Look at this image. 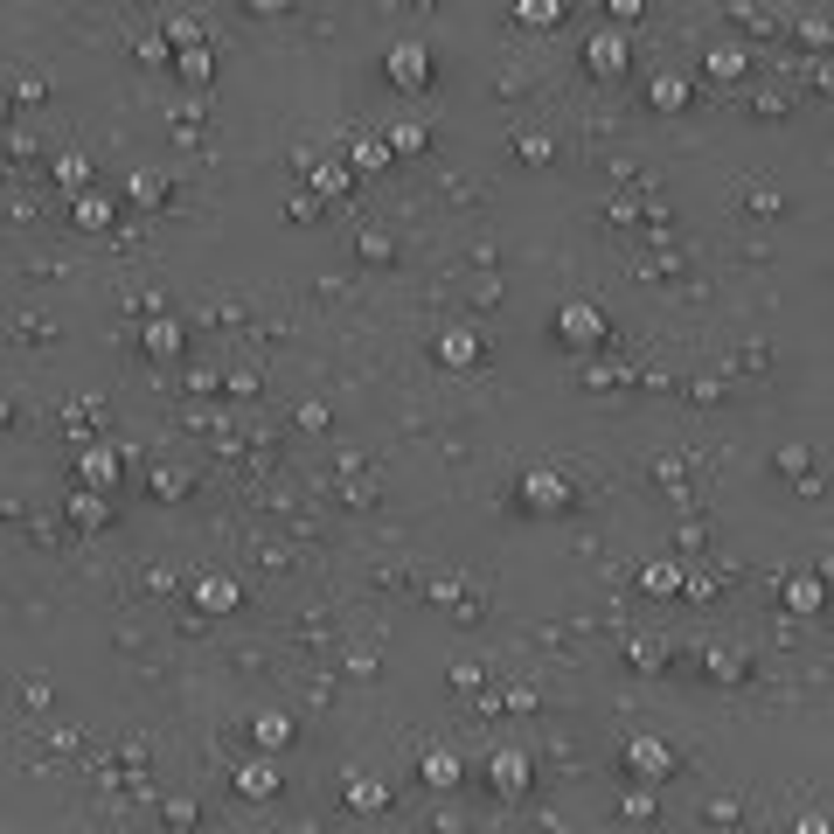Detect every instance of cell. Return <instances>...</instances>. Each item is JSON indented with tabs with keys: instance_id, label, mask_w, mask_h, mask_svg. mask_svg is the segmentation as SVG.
<instances>
[{
	"instance_id": "cell-17",
	"label": "cell",
	"mask_w": 834,
	"mask_h": 834,
	"mask_svg": "<svg viewBox=\"0 0 834 834\" xmlns=\"http://www.w3.org/2000/svg\"><path fill=\"white\" fill-rule=\"evenodd\" d=\"M424 779H431V786H459V758H452V751H431V758H424Z\"/></svg>"
},
{
	"instance_id": "cell-5",
	"label": "cell",
	"mask_w": 834,
	"mask_h": 834,
	"mask_svg": "<svg viewBox=\"0 0 834 834\" xmlns=\"http://www.w3.org/2000/svg\"><path fill=\"white\" fill-rule=\"evenodd\" d=\"M584 63H591L598 77H619V70H626V35H619V28H605V35H591V49H584Z\"/></svg>"
},
{
	"instance_id": "cell-2",
	"label": "cell",
	"mask_w": 834,
	"mask_h": 834,
	"mask_svg": "<svg viewBox=\"0 0 834 834\" xmlns=\"http://www.w3.org/2000/svg\"><path fill=\"white\" fill-rule=\"evenodd\" d=\"M487 786L508 793V800H522V793H529V758H522V751H494V758H487Z\"/></svg>"
},
{
	"instance_id": "cell-31",
	"label": "cell",
	"mask_w": 834,
	"mask_h": 834,
	"mask_svg": "<svg viewBox=\"0 0 834 834\" xmlns=\"http://www.w3.org/2000/svg\"><path fill=\"white\" fill-rule=\"evenodd\" d=\"M0 424H7V404H0Z\"/></svg>"
},
{
	"instance_id": "cell-23",
	"label": "cell",
	"mask_w": 834,
	"mask_h": 834,
	"mask_svg": "<svg viewBox=\"0 0 834 834\" xmlns=\"http://www.w3.org/2000/svg\"><path fill=\"white\" fill-rule=\"evenodd\" d=\"M390 153H424V126H390Z\"/></svg>"
},
{
	"instance_id": "cell-24",
	"label": "cell",
	"mask_w": 834,
	"mask_h": 834,
	"mask_svg": "<svg viewBox=\"0 0 834 834\" xmlns=\"http://www.w3.org/2000/svg\"><path fill=\"white\" fill-rule=\"evenodd\" d=\"M515 14H522V21H536V28H543V21H556V0H515Z\"/></svg>"
},
{
	"instance_id": "cell-1",
	"label": "cell",
	"mask_w": 834,
	"mask_h": 834,
	"mask_svg": "<svg viewBox=\"0 0 834 834\" xmlns=\"http://www.w3.org/2000/svg\"><path fill=\"white\" fill-rule=\"evenodd\" d=\"M383 77H390L397 91H424V84H431V56H424L417 42H397V49L383 56Z\"/></svg>"
},
{
	"instance_id": "cell-10",
	"label": "cell",
	"mask_w": 834,
	"mask_h": 834,
	"mask_svg": "<svg viewBox=\"0 0 834 834\" xmlns=\"http://www.w3.org/2000/svg\"><path fill=\"white\" fill-rule=\"evenodd\" d=\"M195 605H202V612H230V605H237V584H230V577H202V584H195Z\"/></svg>"
},
{
	"instance_id": "cell-8",
	"label": "cell",
	"mask_w": 834,
	"mask_h": 834,
	"mask_svg": "<svg viewBox=\"0 0 834 834\" xmlns=\"http://www.w3.org/2000/svg\"><path fill=\"white\" fill-rule=\"evenodd\" d=\"M626 765H633V772H640V779H661V772H668V765H675V758H668V744H654V737H640V744H633V751H626Z\"/></svg>"
},
{
	"instance_id": "cell-26",
	"label": "cell",
	"mask_w": 834,
	"mask_h": 834,
	"mask_svg": "<svg viewBox=\"0 0 834 834\" xmlns=\"http://www.w3.org/2000/svg\"><path fill=\"white\" fill-rule=\"evenodd\" d=\"M793 605L814 612V605H821V584H814V577H793Z\"/></svg>"
},
{
	"instance_id": "cell-3",
	"label": "cell",
	"mask_w": 834,
	"mask_h": 834,
	"mask_svg": "<svg viewBox=\"0 0 834 834\" xmlns=\"http://www.w3.org/2000/svg\"><path fill=\"white\" fill-rule=\"evenodd\" d=\"M112 216H119V202H112V195L77 188V202H70V223H77V230H112Z\"/></svg>"
},
{
	"instance_id": "cell-13",
	"label": "cell",
	"mask_w": 834,
	"mask_h": 834,
	"mask_svg": "<svg viewBox=\"0 0 834 834\" xmlns=\"http://www.w3.org/2000/svg\"><path fill=\"white\" fill-rule=\"evenodd\" d=\"M146 355H167V362H174V355H181V327H174V320H153V327H146Z\"/></svg>"
},
{
	"instance_id": "cell-29",
	"label": "cell",
	"mask_w": 834,
	"mask_h": 834,
	"mask_svg": "<svg viewBox=\"0 0 834 834\" xmlns=\"http://www.w3.org/2000/svg\"><path fill=\"white\" fill-rule=\"evenodd\" d=\"M133 202H160V181L153 174H133Z\"/></svg>"
},
{
	"instance_id": "cell-4",
	"label": "cell",
	"mask_w": 834,
	"mask_h": 834,
	"mask_svg": "<svg viewBox=\"0 0 834 834\" xmlns=\"http://www.w3.org/2000/svg\"><path fill=\"white\" fill-rule=\"evenodd\" d=\"M522 501H529L536 515H556V508H570V487H563L556 473H529V480H522Z\"/></svg>"
},
{
	"instance_id": "cell-6",
	"label": "cell",
	"mask_w": 834,
	"mask_h": 834,
	"mask_svg": "<svg viewBox=\"0 0 834 834\" xmlns=\"http://www.w3.org/2000/svg\"><path fill=\"white\" fill-rule=\"evenodd\" d=\"M556 334H563L570 348H591V341L605 334V320H598L591 306H563V313H556Z\"/></svg>"
},
{
	"instance_id": "cell-28",
	"label": "cell",
	"mask_w": 834,
	"mask_h": 834,
	"mask_svg": "<svg viewBox=\"0 0 834 834\" xmlns=\"http://www.w3.org/2000/svg\"><path fill=\"white\" fill-rule=\"evenodd\" d=\"M362 258H369V265H383V258H390V237H376V230H369V237H362Z\"/></svg>"
},
{
	"instance_id": "cell-18",
	"label": "cell",
	"mask_w": 834,
	"mask_h": 834,
	"mask_svg": "<svg viewBox=\"0 0 834 834\" xmlns=\"http://www.w3.org/2000/svg\"><path fill=\"white\" fill-rule=\"evenodd\" d=\"M348 800H355V807H362V814H376V807H383V800H390V793H383V786H376V779H348Z\"/></svg>"
},
{
	"instance_id": "cell-14",
	"label": "cell",
	"mask_w": 834,
	"mask_h": 834,
	"mask_svg": "<svg viewBox=\"0 0 834 834\" xmlns=\"http://www.w3.org/2000/svg\"><path fill=\"white\" fill-rule=\"evenodd\" d=\"M258 744H265V751H278V744H292V716H278V709H265V716H258Z\"/></svg>"
},
{
	"instance_id": "cell-16",
	"label": "cell",
	"mask_w": 834,
	"mask_h": 834,
	"mask_svg": "<svg viewBox=\"0 0 834 834\" xmlns=\"http://www.w3.org/2000/svg\"><path fill=\"white\" fill-rule=\"evenodd\" d=\"M355 167H362V174L390 167V139H355Z\"/></svg>"
},
{
	"instance_id": "cell-27",
	"label": "cell",
	"mask_w": 834,
	"mask_h": 834,
	"mask_svg": "<svg viewBox=\"0 0 834 834\" xmlns=\"http://www.w3.org/2000/svg\"><path fill=\"white\" fill-rule=\"evenodd\" d=\"M153 494L174 501V494H188V480H181V473H153Z\"/></svg>"
},
{
	"instance_id": "cell-7",
	"label": "cell",
	"mask_w": 834,
	"mask_h": 834,
	"mask_svg": "<svg viewBox=\"0 0 834 834\" xmlns=\"http://www.w3.org/2000/svg\"><path fill=\"white\" fill-rule=\"evenodd\" d=\"M438 362H445V369H473V362H480V334H473V327H445V334H438Z\"/></svg>"
},
{
	"instance_id": "cell-11",
	"label": "cell",
	"mask_w": 834,
	"mask_h": 834,
	"mask_svg": "<svg viewBox=\"0 0 834 834\" xmlns=\"http://www.w3.org/2000/svg\"><path fill=\"white\" fill-rule=\"evenodd\" d=\"M237 786H244L251 800H265V793H278V765H272V758H258V765H244V772H237Z\"/></svg>"
},
{
	"instance_id": "cell-22",
	"label": "cell",
	"mask_w": 834,
	"mask_h": 834,
	"mask_svg": "<svg viewBox=\"0 0 834 834\" xmlns=\"http://www.w3.org/2000/svg\"><path fill=\"white\" fill-rule=\"evenodd\" d=\"M647 591H661V598L682 591V570H675V563H654V570H647Z\"/></svg>"
},
{
	"instance_id": "cell-20",
	"label": "cell",
	"mask_w": 834,
	"mask_h": 834,
	"mask_svg": "<svg viewBox=\"0 0 834 834\" xmlns=\"http://www.w3.org/2000/svg\"><path fill=\"white\" fill-rule=\"evenodd\" d=\"M709 77H744V49H716L709 56Z\"/></svg>"
},
{
	"instance_id": "cell-19",
	"label": "cell",
	"mask_w": 834,
	"mask_h": 834,
	"mask_svg": "<svg viewBox=\"0 0 834 834\" xmlns=\"http://www.w3.org/2000/svg\"><path fill=\"white\" fill-rule=\"evenodd\" d=\"M70 522L98 529V522H105V501H98V494H77V501H70Z\"/></svg>"
},
{
	"instance_id": "cell-25",
	"label": "cell",
	"mask_w": 834,
	"mask_h": 834,
	"mask_svg": "<svg viewBox=\"0 0 834 834\" xmlns=\"http://www.w3.org/2000/svg\"><path fill=\"white\" fill-rule=\"evenodd\" d=\"M181 77L202 84V77H209V49H188V56H181Z\"/></svg>"
},
{
	"instance_id": "cell-12",
	"label": "cell",
	"mask_w": 834,
	"mask_h": 834,
	"mask_svg": "<svg viewBox=\"0 0 834 834\" xmlns=\"http://www.w3.org/2000/svg\"><path fill=\"white\" fill-rule=\"evenodd\" d=\"M647 105H654V112H682V105H689V84H682V77H661V84L647 91Z\"/></svg>"
},
{
	"instance_id": "cell-21",
	"label": "cell",
	"mask_w": 834,
	"mask_h": 834,
	"mask_svg": "<svg viewBox=\"0 0 834 834\" xmlns=\"http://www.w3.org/2000/svg\"><path fill=\"white\" fill-rule=\"evenodd\" d=\"M313 195H348V167H320L313 174Z\"/></svg>"
},
{
	"instance_id": "cell-15",
	"label": "cell",
	"mask_w": 834,
	"mask_h": 834,
	"mask_svg": "<svg viewBox=\"0 0 834 834\" xmlns=\"http://www.w3.org/2000/svg\"><path fill=\"white\" fill-rule=\"evenodd\" d=\"M56 188H70V195H77V188H91V167H84V153H63V160H56Z\"/></svg>"
},
{
	"instance_id": "cell-9",
	"label": "cell",
	"mask_w": 834,
	"mask_h": 834,
	"mask_svg": "<svg viewBox=\"0 0 834 834\" xmlns=\"http://www.w3.org/2000/svg\"><path fill=\"white\" fill-rule=\"evenodd\" d=\"M77 473H84L91 487H112V480H119V452H105V445H91V452L77 459Z\"/></svg>"
},
{
	"instance_id": "cell-30",
	"label": "cell",
	"mask_w": 834,
	"mask_h": 834,
	"mask_svg": "<svg viewBox=\"0 0 834 834\" xmlns=\"http://www.w3.org/2000/svg\"><path fill=\"white\" fill-rule=\"evenodd\" d=\"M640 14V0H612V21H633Z\"/></svg>"
}]
</instances>
